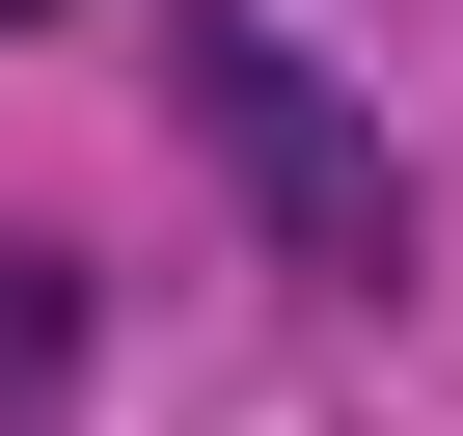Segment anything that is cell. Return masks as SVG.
Here are the masks:
<instances>
[{
    "mask_svg": "<svg viewBox=\"0 0 463 436\" xmlns=\"http://www.w3.org/2000/svg\"><path fill=\"white\" fill-rule=\"evenodd\" d=\"M191 137L246 164V218H273L300 300H409V164H382V109L273 28V0H191Z\"/></svg>",
    "mask_w": 463,
    "mask_h": 436,
    "instance_id": "obj_1",
    "label": "cell"
},
{
    "mask_svg": "<svg viewBox=\"0 0 463 436\" xmlns=\"http://www.w3.org/2000/svg\"><path fill=\"white\" fill-rule=\"evenodd\" d=\"M55 355H82V273H55V246H0V436L55 409Z\"/></svg>",
    "mask_w": 463,
    "mask_h": 436,
    "instance_id": "obj_2",
    "label": "cell"
},
{
    "mask_svg": "<svg viewBox=\"0 0 463 436\" xmlns=\"http://www.w3.org/2000/svg\"><path fill=\"white\" fill-rule=\"evenodd\" d=\"M0 28H55V0H0Z\"/></svg>",
    "mask_w": 463,
    "mask_h": 436,
    "instance_id": "obj_3",
    "label": "cell"
}]
</instances>
